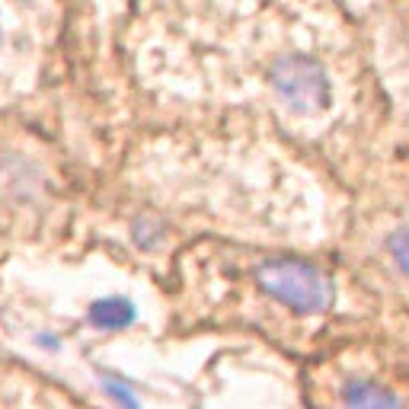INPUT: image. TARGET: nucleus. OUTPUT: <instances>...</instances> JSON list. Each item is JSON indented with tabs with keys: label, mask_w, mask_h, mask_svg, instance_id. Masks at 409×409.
<instances>
[{
	"label": "nucleus",
	"mask_w": 409,
	"mask_h": 409,
	"mask_svg": "<svg viewBox=\"0 0 409 409\" xmlns=\"http://www.w3.org/2000/svg\"><path fill=\"white\" fill-rule=\"evenodd\" d=\"M259 285L275 300L300 313H320L329 307L332 285L317 266L304 259H272L259 268Z\"/></svg>",
	"instance_id": "f257e3e1"
},
{
	"label": "nucleus",
	"mask_w": 409,
	"mask_h": 409,
	"mask_svg": "<svg viewBox=\"0 0 409 409\" xmlns=\"http://www.w3.org/2000/svg\"><path fill=\"white\" fill-rule=\"evenodd\" d=\"M390 256H393V262L400 266V272L409 278V227L396 230V234L390 236Z\"/></svg>",
	"instance_id": "20e7f679"
},
{
	"label": "nucleus",
	"mask_w": 409,
	"mask_h": 409,
	"mask_svg": "<svg viewBox=\"0 0 409 409\" xmlns=\"http://www.w3.org/2000/svg\"><path fill=\"white\" fill-rule=\"evenodd\" d=\"M272 83L294 112H320L329 102V77L313 58L288 55L272 67Z\"/></svg>",
	"instance_id": "f03ea898"
},
{
	"label": "nucleus",
	"mask_w": 409,
	"mask_h": 409,
	"mask_svg": "<svg viewBox=\"0 0 409 409\" xmlns=\"http://www.w3.org/2000/svg\"><path fill=\"white\" fill-rule=\"evenodd\" d=\"M342 409H406V403L383 383L349 381L342 387Z\"/></svg>",
	"instance_id": "7ed1b4c3"
}]
</instances>
